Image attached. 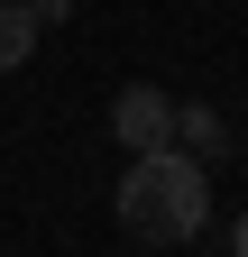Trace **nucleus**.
<instances>
[{"mask_svg":"<svg viewBox=\"0 0 248 257\" xmlns=\"http://www.w3.org/2000/svg\"><path fill=\"white\" fill-rule=\"evenodd\" d=\"M110 211H119V230H129V239H147V248H184V239H202V220H211V166H202V156H184V147L129 156Z\"/></svg>","mask_w":248,"mask_h":257,"instance_id":"1","label":"nucleus"},{"mask_svg":"<svg viewBox=\"0 0 248 257\" xmlns=\"http://www.w3.org/2000/svg\"><path fill=\"white\" fill-rule=\"evenodd\" d=\"M110 138L129 147V156L175 147V101H166V83H119V101H110Z\"/></svg>","mask_w":248,"mask_h":257,"instance_id":"2","label":"nucleus"},{"mask_svg":"<svg viewBox=\"0 0 248 257\" xmlns=\"http://www.w3.org/2000/svg\"><path fill=\"white\" fill-rule=\"evenodd\" d=\"M175 147L211 166V156H230V119L211 110V101H175Z\"/></svg>","mask_w":248,"mask_h":257,"instance_id":"3","label":"nucleus"},{"mask_svg":"<svg viewBox=\"0 0 248 257\" xmlns=\"http://www.w3.org/2000/svg\"><path fill=\"white\" fill-rule=\"evenodd\" d=\"M37 37H46L37 10H28V0H0V74H19V64L37 55Z\"/></svg>","mask_w":248,"mask_h":257,"instance_id":"4","label":"nucleus"},{"mask_svg":"<svg viewBox=\"0 0 248 257\" xmlns=\"http://www.w3.org/2000/svg\"><path fill=\"white\" fill-rule=\"evenodd\" d=\"M28 10H37V28H65V19H74V0H28Z\"/></svg>","mask_w":248,"mask_h":257,"instance_id":"5","label":"nucleus"},{"mask_svg":"<svg viewBox=\"0 0 248 257\" xmlns=\"http://www.w3.org/2000/svg\"><path fill=\"white\" fill-rule=\"evenodd\" d=\"M230 248H239V257H248V211H239V230H230Z\"/></svg>","mask_w":248,"mask_h":257,"instance_id":"6","label":"nucleus"}]
</instances>
